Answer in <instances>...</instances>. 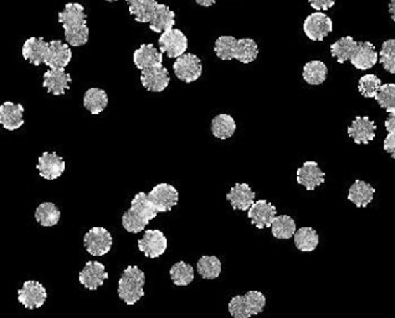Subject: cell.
I'll return each mask as SVG.
<instances>
[{"label":"cell","mask_w":395,"mask_h":318,"mask_svg":"<svg viewBox=\"0 0 395 318\" xmlns=\"http://www.w3.org/2000/svg\"><path fill=\"white\" fill-rule=\"evenodd\" d=\"M179 201V193L171 184L160 183L150 193L139 192L131 201L129 211L122 216V227L126 232L138 234L160 213L171 211Z\"/></svg>","instance_id":"obj_1"},{"label":"cell","mask_w":395,"mask_h":318,"mask_svg":"<svg viewBox=\"0 0 395 318\" xmlns=\"http://www.w3.org/2000/svg\"><path fill=\"white\" fill-rule=\"evenodd\" d=\"M58 17L64 27L66 43L70 46L80 48L89 43L90 29L87 25L85 8L80 3H67Z\"/></svg>","instance_id":"obj_2"},{"label":"cell","mask_w":395,"mask_h":318,"mask_svg":"<svg viewBox=\"0 0 395 318\" xmlns=\"http://www.w3.org/2000/svg\"><path fill=\"white\" fill-rule=\"evenodd\" d=\"M214 51L223 61L235 59L242 64H251L259 56V46L254 39H235L230 35H223L216 39Z\"/></svg>","instance_id":"obj_3"},{"label":"cell","mask_w":395,"mask_h":318,"mask_svg":"<svg viewBox=\"0 0 395 318\" xmlns=\"http://www.w3.org/2000/svg\"><path fill=\"white\" fill-rule=\"evenodd\" d=\"M145 272L138 266H129L118 280V296L129 306L136 305L145 296Z\"/></svg>","instance_id":"obj_4"},{"label":"cell","mask_w":395,"mask_h":318,"mask_svg":"<svg viewBox=\"0 0 395 318\" xmlns=\"http://www.w3.org/2000/svg\"><path fill=\"white\" fill-rule=\"evenodd\" d=\"M266 307V297L262 292L251 290L245 295L234 296L229 302V312L234 318L257 316Z\"/></svg>","instance_id":"obj_5"},{"label":"cell","mask_w":395,"mask_h":318,"mask_svg":"<svg viewBox=\"0 0 395 318\" xmlns=\"http://www.w3.org/2000/svg\"><path fill=\"white\" fill-rule=\"evenodd\" d=\"M173 70L181 81L192 84L203 74V64L197 55L186 53L176 60Z\"/></svg>","instance_id":"obj_6"},{"label":"cell","mask_w":395,"mask_h":318,"mask_svg":"<svg viewBox=\"0 0 395 318\" xmlns=\"http://www.w3.org/2000/svg\"><path fill=\"white\" fill-rule=\"evenodd\" d=\"M113 239L105 227H92L84 237L86 251L92 256H103L111 251Z\"/></svg>","instance_id":"obj_7"},{"label":"cell","mask_w":395,"mask_h":318,"mask_svg":"<svg viewBox=\"0 0 395 318\" xmlns=\"http://www.w3.org/2000/svg\"><path fill=\"white\" fill-rule=\"evenodd\" d=\"M160 50L166 54L169 59H178L186 54L188 50V38L186 34L179 29L171 27L164 33H162L158 40Z\"/></svg>","instance_id":"obj_8"},{"label":"cell","mask_w":395,"mask_h":318,"mask_svg":"<svg viewBox=\"0 0 395 318\" xmlns=\"http://www.w3.org/2000/svg\"><path fill=\"white\" fill-rule=\"evenodd\" d=\"M332 32H333V22L325 13L316 11L304 19V35L312 41H323Z\"/></svg>","instance_id":"obj_9"},{"label":"cell","mask_w":395,"mask_h":318,"mask_svg":"<svg viewBox=\"0 0 395 318\" xmlns=\"http://www.w3.org/2000/svg\"><path fill=\"white\" fill-rule=\"evenodd\" d=\"M138 250L148 259H157L166 253L168 240L164 232L158 229L145 230L142 239L138 240Z\"/></svg>","instance_id":"obj_10"},{"label":"cell","mask_w":395,"mask_h":318,"mask_svg":"<svg viewBox=\"0 0 395 318\" xmlns=\"http://www.w3.org/2000/svg\"><path fill=\"white\" fill-rule=\"evenodd\" d=\"M48 300V292L43 284L38 281L29 280L22 284V287L18 291V301L27 310H37L43 307Z\"/></svg>","instance_id":"obj_11"},{"label":"cell","mask_w":395,"mask_h":318,"mask_svg":"<svg viewBox=\"0 0 395 318\" xmlns=\"http://www.w3.org/2000/svg\"><path fill=\"white\" fill-rule=\"evenodd\" d=\"M37 169L41 178L55 180L63 175L66 169V163L63 157L56 154V152H44L39 157Z\"/></svg>","instance_id":"obj_12"},{"label":"cell","mask_w":395,"mask_h":318,"mask_svg":"<svg viewBox=\"0 0 395 318\" xmlns=\"http://www.w3.org/2000/svg\"><path fill=\"white\" fill-rule=\"evenodd\" d=\"M141 82L147 91H164L171 82L169 71L167 70L163 64L145 69L141 72Z\"/></svg>","instance_id":"obj_13"},{"label":"cell","mask_w":395,"mask_h":318,"mask_svg":"<svg viewBox=\"0 0 395 318\" xmlns=\"http://www.w3.org/2000/svg\"><path fill=\"white\" fill-rule=\"evenodd\" d=\"M278 214L276 206L267 200H257L247 211L251 224L257 229H267L273 225V219Z\"/></svg>","instance_id":"obj_14"},{"label":"cell","mask_w":395,"mask_h":318,"mask_svg":"<svg viewBox=\"0 0 395 318\" xmlns=\"http://www.w3.org/2000/svg\"><path fill=\"white\" fill-rule=\"evenodd\" d=\"M107 279H108V272L106 271V267L98 261L86 263L85 267L81 270L79 275L81 285L90 291H96Z\"/></svg>","instance_id":"obj_15"},{"label":"cell","mask_w":395,"mask_h":318,"mask_svg":"<svg viewBox=\"0 0 395 318\" xmlns=\"http://www.w3.org/2000/svg\"><path fill=\"white\" fill-rule=\"evenodd\" d=\"M297 183L304 185L306 190L312 192L317 187L325 183L326 174L320 169L318 163L315 161H307L302 164V167L297 169Z\"/></svg>","instance_id":"obj_16"},{"label":"cell","mask_w":395,"mask_h":318,"mask_svg":"<svg viewBox=\"0 0 395 318\" xmlns=\"http://www.w3.org/2000/svg\"><path fill=\"white\" fill-rule=\"evenodd\" d=\"M48 48L50 41H46L44 38L32 37L27 39V41L22 45V58L32 65L40 66L46 61Z\"/></svg>","instance_id":"obj_17"},{"label":"cell","mask_w":395,"mask_h":318,"mask_svg":"<svg viewBox=\"0 0 395 318\" xmlns=\"http://www.w3.org/2000/svg\"><path fill=\"white\" fill-rule=\"evenodd\" d=\"M43 87L48 93L55 96L65 95L69 91L70 85L72 82L71 75L65 69H50L44 74Z\"/></svg>","instance_id":"obj_18"},{"label":"cell","mask_w":395,"mask_h":318,"mask_svg":"<svg viewBox=\"0 0 395 318\" xmlns=\"http://www.w3.org/2000/svg\"><path fill=\"white\" fill-rule=\"evenodd\" d=\"M377 124H374L369 117L357 116L352 124L348 127V135L354 140L357 145H368L370 140L375 138Z\"/></svg>","instance_id":"obj_19"},{"label":"cell","mask_w":395,"mask_h":318,"mask_svg":"<svg viewBox=\"0 0 395 318\" xmlns=\"http://www.w3.org/2000/svg\"><path fill=\"white\" fill-rule=\"evenodd\" d=\"M349 61L357 70H369L380 61V54L377 53L374 44L369 41H358L357 49Z\"/></svg>","instance_id":"obj_20"},{"label":"cell","mask_w":395,"mask_h":318,"mask_svg":"<svg viewBox=\"0 0 395 318\" xmlns=\"http://www.w3.org/2000/svg\"><path fill=\"white\" fill-rule=\"evenodd\" d=\"M255 192L247 183H236L226 194V200H229L234 211H249L251 205L255 203Z\"/></svg>","instance_id":"obj_21"},{"label":"cell","mask_w":395,"mask_h":318,"mask_svg":"<svg viewBox=\"0 0 395 318\" xmlns=\"http://www.w3.org/2000/svg\"><path fill=\"white\" fill-rule=\"evenodd\" d=\"M24 106L6 101L0 106V124L6 131L19 130L24 124Z\"/></svg>","instance_id":"obj_22"},{"label":"cell","mask_w":395,"mask_h":318,"mask_svg":"<svg viewBox=\"0 0 395 318\" xmlns=\"http://www.w3.org/2000/svg\"><path fill=\"white\" fill-rule=\"evenodd\" d=\"M72 59V51L69 44L63 43L61 40H51L48 48V58L45 65L50 69H65Z\"/></svg>","instance_id":"obj_23"},{"label":"cell","mask_w":395,"mask_h":318,"mask_svg":"<svg viewBox=\"0 0 395 318\" xmlns=\"http://www.w3.org/2000/svg\"><path fill=\"white\" fill-rule=\"evenodd\" d=\"M134 62L139 71L163 64V53L155 49L153 44H142L134 53Z\"/></svg>","instance_id":"obj_24"},{"label":"cell","mask_w":395,"mask_h":318,"mask_svg":"<svg viewBox=\"0 0 395 318\" xmlns=\"http://www.w3.org/2000/svg\"><path fill=\"white\" fill-rule=\"evenodd\" d=\"M375 189L364 180H354L348 190V200L357 208H365L373 201Z\"/></svg>","instance_id":"obj_25"},{"label":"cell","mask_w":395,"mask_h":318,"mask_svg":"<svg viewBox=\"0 0 395 318\" xmlns=\"http://www.w3.org/2000/svg\"><path fill=\"white\" fill-rule=\"evenodd\" d=\"M176 25V13L166 4H160L155 8V14L150 22V29L157 34H162Z\"/></svg>","instance_id":"obj_26"},{"label":"cell","mask_w":395,"mask_h":318,"mask_svg":"<svg viewBox=\"0 0 395 318\" xmlns=\"http://www.w3.org/2000/svg\"><path fill=\"white\" fill-rule=\"evenodd\" d=\"M129 6V14L134 18V20L141 24L150 22L155 8L158 6L157 0H126Z\"/></svg>","instance_id":"obj_27"},{"label":"cell","mask_w":395,"mask_h":318,"mask_svg":"<svg viewBox=\"0 0 395 318\" xmlns=\"http://www.w3.org/2000/svg\"><path fill=\"white\" fill-rule=\"evenodd\" d=\"M210 130H212V133L215 138L228 140L235 133V119H233V116H230V114H218L212 119Z\"/></svg>","instance_id":"obj_28"},{"label":"cell","mask_w":395,"mask_h":318,"mask_svg":"<svg viewBox=\"0 0 395 318\" xmlns=\"http://www.w3.org/2000/svg\"><path fill=\"white\" fill-rule=\"evenodd\" d=\"M294 245L302 253H312L320 245V235L313 227H299L294 232Z\"/></svg>","instance_id":"obj_29"},{"label":"cell","mask_w":395,"mask_h":318,"mask_svg":"<svg viewBox=\"0 0 395 318\" xmlns=\"http://www.w3.org/2000/svg\"><path fill=\"white\" fill-rule=\"evenodd\" d=\"M108 106V96L102 88H89L84 95V107L92 114H100Z\"/></svg>","instance_id":"obj_30"},{"label":"cell","mask_w":395,"mask_h":318,"mask_svg":"<svg viewBox=\"0 0 395 318\" xmlns=\"http://www.w3.org/2000/svg\"><path fill=\"white\" fill-rule=\"evenodd\" d=\"M328 69L323 61H310L304 66L302 77L304 81L312 86H318L326 81Z\"/></svg>","instance_id":"obj_31"},{"label":"cell","mask_w":395,"mask_h":318,"mask_svg":"<svg viewBox=\"0 0 395 318\" xmlns=\"http://www.w3.org/2000/svg\"><path fill=\"white\" fill-rule=\"evenodd\" d=\"M358 41L352 37H343L331 45V55L339 64H344L352 59L354 51L357 49Z\"/></svg>","instance_id":"obj_32"},{"label":"cell","mask_w":395,"mask_h":318,"mask_svg":"<svg viewBox=\"0 0 395 318\" xmlns=\"http://www.w3.org/2000/svg\"><path fill=\"white\" fill-rule=\"evenodd\" d=\"M61 211L59 206L50 201L41 203L35 211V220L44 227H55L60 221Z\"/></svg>","instance_id":"obj_33"},{"label":"cell","mask_w":395,"mask_h":318,"mask_svg":"<svg viewBox=\"0 0 395 318\" xmlns=\"http://www.w3.org/2000/svg\"><path fill=\"white\" fill-rule=\"evenodd\" d=\"M297 232L296 221L290 216H276L271 225V232L278 240H289Z\"/></svg>","instance_id":"obj_34"},{"label":"cell","mask_w":395,"mask_h":318,"mask_svg":"<svg viewBox=\"0 0 395 318\" xmlns=\"http://www.w3.org/2000/svg\"><path fill=\"white\" fill-rule=\"evenodd\" d=\"M197 271L205 280H215L221 274V261L218 256L204 255L198 260Z\"/></svg>","instance_id":"obj_35"},{"label":"cell","mask_w":395,"mask_h":318,"mask_svg":"<svg viewBox=\"0 0 395 318\" xmlns=\"http://www.w3.org/2000/svg\"><path fill=\"white\" fill-rule=\"evenodd\" d=\"M171 281L176 286H188L194 281L195 270L192 265L188 264L186 261H178L171 266L169 271Z\"/></svg>","instance_id":"obj_36"},{"label":"cell","mask_w":395,"mask_h":318,"mask_svg":"<svg viewBox=\"0 0 395 318\" xmlns=\"http://www.w3.org/2000/svg\"><path fill=\"white\" fill-rule=\"evenodd\" d=\"M382 86V80L377 75L368 74L359 79L358 90L363 98H375Z\"/></svg>","instance_id":"obj_37"},{"label":"cell","mask_w":395,"mask_h":318,"mask_svg":"<svg viewBox=\"0 0 395 318\" xmlns=\"http://www.w3.org/2000/svg\"><path fill=\"white\" fill-rule=\"evenodd\" d=\"M375 100L380 107L385 110L388 114L395 112V84L382 85Z\"/></svg>","instance_id":"obj_38"},{"label":"cell","mask_w":395,"mask_h":318,"mask_svg":"<svg viewBox=\"0 0 395 318\" xmlns=\"http://www.w3.org/2000/svg\"><path fill=\"white\" fill-rule=\"evenodd\" d=\"M380 62L389 74H395V39L385 40L380 51Z\"/></svg>","instance_id":"obj_39"},{"label":"cell","mask_w":395,"mask_h":318,"mask_svg":"<svg viewBox=\"0 0 395 318\" xmlns=\"http://www.w3.org/2000/svg\"><path fill=\"white\" fill-rule=\"evenodd\" d=\"M309 3L315 11H330L336 4V0H309Z\"/></svg>","instance_id":"obj_40"},{"label":"cell","mask_w":395,"mask_h":318,"mask_svg":"<svg viewBox=\"0 0 395 318\" xmlns=\"http://www.w3.org/2000/svg\"><path fill=\"white\" fill-rule=\"evenodd\" d=\"M383 147H384V151L395 159V132H388Z\"/></svg>","instance_id":"obj_41"},{"label":"cell","mask_w":395,"mask_h":318,"mask_svg":"<svg viewBox=\"0 0 395 318\" xmlns=\"http://www.w3.org/2000/svg\"><path fill=\"white\" fill-rule=\"evenodd\" d=\"M385 128L388 132H395V112H391L385 119Z\"/></svg>","instance_id":"obj_42"},{"label":"cell","mask_w":395,"mask_h":318,"mask_svg":"<svg viewBox=\"0 0 395 318\" xmlns=\"http://www.w3.org/2000/svg\"><path fill=\"white\" fill-rule=\"evenodd\" d=\"M197 4H199L200 6H205V8H209V6H213L215 4L218 0H194Z\"/></svg>","instance_id":"obj_43"},{"label":"cell","mask_w":395,"mask_h":318,"mask_svg":"<svg viewBox=\"0 0 395 318\" xmlns=\"http://www.w3.org/2000/svg\"><path fill=\"white\" fill-rule=\"evenodd\" d=\"M388 11H389L390 17L393 19V22H395V0H390L389 4H388Z\"/></svg>","instance_id":"obj_44"},{"label":"cell","mask_w":395,"mask_h":318,"mask_svg":"<svg viewBox=\"0 0 395 318\" xmlns=\"http://www.w3.org/2000/svg\"><path fill=\"white\" fill-rule=\"evenodd\" d=\"M105 1H107V3H116L118 0H105Z\"/></svg>","instance_id":"obj_45"}]
</instances>
